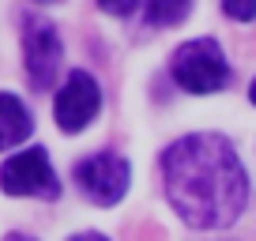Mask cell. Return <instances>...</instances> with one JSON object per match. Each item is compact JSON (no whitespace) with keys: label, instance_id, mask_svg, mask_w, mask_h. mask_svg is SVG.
Returning a JSON list of instances; mask_svg holds the SVG:
<instances>
[{"label":"cell","instance_id":"1","mask_svg":"<svg viewBox=\"0 0 256 241\" xmlns=\"http://www.w3.org/2000/svg\"><path fill=\"white\" fill-rule=\"evenodd\" d=\"M162 177L174 211L196 230H222L245 211L248 174L234 144L218 132L177 140L162 154Z\"/></svg>","mask_w":256,"mask_h":241},{"label":"cell","instance_id":"2","mask_svg":"<svg viewBox=\"0 0 256 241\" xmlns=\"http://www.w3.org/2000/svg\"><path fill=\"white\" fill-rule=\"evenodd\" d=\"M174 80L177 87H184L188 94H215L230 83V64H226L222 49L215 38H196L184 42L174 53Z\"/></svg>","mask_w":256,"mask_h":241},{"label":"cell","instance_id":"3","mask_svg":"<svg viewBox=\"0 0 256 241\" xmlns=\"http://www.w3.org/2000/svg\"><path fill=\"white\" fill-rule=\"evenodd\" d=\"M0 188L8 196H42V200H56L60 185H56V174L49 166V154L42 147L30 151H19L16 158H8L0 166Z\"/></svg>","mask_w":256,"mask_h":241},{"label":"cell","instance_id":"4","mask_svg":"<svg viewBox=\"0 0 256 241\" xmlns=\"http://www.w3.org/2000/svg\"><path fill=\"white\" fill-rule=\"evenodd\" d=\"M76 181L87 192V200L102 204V208H113V204L124 200L132 170H128V158H120L113 151H98L76 166Z\"/></svg>","mask_w":256,"mask_h":241},{"label":"cell","instance_id":"5","mask_svg":"<svg viewBox=\"0 0 256 241\" xmlns=\"http://www.w3.org/2000/svg\"><path fill=\"white\" fill-rule=\"evenodd\" d=\"M98 110H102V87L87 72H72L64 80V87L56 90L53 117L64 132H83L98 117Z\"/></svg>","mask_w":256,"mask_h":241},{"label":"cell","instance_id":"6","mask_svg":"<svg viewBox=\"0 0 256 241\" xmlns=\"http://www.w3.org/2000/svg\"><path fill=\"white\" fill-rule=\"evenodd\" d=\"M23 56H26V76L38 90H46L53 83L56 68H60V38H56V26L46 19H26L23 30Z\"/></svg>","mask_w":256,"mask_h":241},{"label":"cell","instance_id":"7","mask_svg":"<svg viewBox=\"0 0 256 241\" xmlns=\"http://www.w3.org/2000/svg\"><path fill=\"white\" fill-rule=\"evenodd\" d=\"M30 132H34L30 110H26L16 94H8V90H4V94H0V151L19 147Z\"/></svg>","mask_w":256,"mask_h":241},{"label":"cell","instance_id":"8","mask_svg":"<svg viewBox=\"0 0 256 241\" xmlns=\"http://www.w3.org/2000/svg\"><path fill=\"white\" fill-rule=\"evenodd\" d=\"M192 0H147V23L151 26H177L188 16Z\"/></svg>","mask_w":256,"mask_h":241},{"label":"cell","instance_id":"9","mask_svg":"<svg viewBox=\"0 0 256 241\" xmlns=\"http://www.w3.org/2000/svg\"><path fill=\"white\" fill-rule=\"evenodd\" d=\"M222 12L238 23H248V19H256V0H222Z\"/></svg>","mask_w":256,"mask_h":241},{"label":"cell","instance_id":"10","mask_svg":"<svg viewBox=\"0 0 256 241\" xmlns=\"http://www.w3.org/2000/svg\"><path fill=\"white\" fill-rule=\"evenodd\" d=\"M102 4V12H110V16H132V12L140 8V0H98Z\"/></svg>","mask_w":256,"mask_h":241},{"label":"cell","instance_id":"11","mask_svg":"<svg viewBox=\"0 0 256 241\" xmlns=\"http://www.w3.org/2000/svg\"><path fill=\"white\" fill-rule=\"evenodd\" d=\"M72 241H110V238H102V234H76Z\"/></svg>","mask_w":256,"mask_h":241},{"label":"cell","instance_id":"12","mask_svg":"<svg viewBox=\"0 0 256 241\" xmlns=\"http://www.w3.org/2000/svg\"><path fill=\"white\" fill-rule=\"evenodd\" d=\"M4 241H34V238H23V234H12V238H4Z\"/></svg>","mask_w":256,"mask_h":241},{"label":"cell","instance_id":"13","mask_svg":"<svg viewBox=\"0 0 256 241\" xmlns=\"http://www.w3.org/2000/svg\"><path fill=\"white\" fill-rule=\"evenodd\" d=\"M248 98H252V106H256V80H252V87H248Z\"/></svg>","mask_w":256,"mask_h":241},{"label":"cell","instance_id":"14","mask_svg":"<svg viewBox=\"0 0 256 241\" xmlns=\"http://www.w3.org/2000/svg\"><path fill=\"white\" fill-rule=\"evenodd\" d=\"M38 4H60V0H38Z\"/></svg>","mask_w":256,"mask_h":241}]
</instances>
